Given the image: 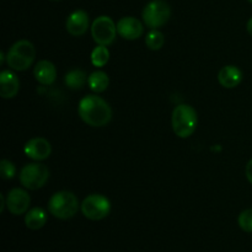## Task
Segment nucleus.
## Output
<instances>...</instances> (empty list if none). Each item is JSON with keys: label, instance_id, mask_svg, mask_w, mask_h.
<instances>
[{"label": "nucleus", "instance_id": "obj_1", "mask_svg": "<svg viewBox=\"0 0 252 252\" xmlns=\"http://www.w3.org/2000/svg\"><path fill=\"white\" fill-rule=\"evenodd\" d=\"M78 112L83 122L91 127H105L112 120V108L97 95H88L81 98Z\"/></svg>", "mask_w": 252, "mask_h": 252}, {"label": "nucleus", "instance_id": "obj_2", "mask_svg": "<svg viewBox=\"0 0 252 252\" xmlns=\"http://www.w3.org/2000/svg\"><path fill=\"white\" fill-rule=\"evenodd\" d=\"M172 129L180 138H189L196 132L198 125V116L196 110L189 105L176 106L172 111Z\"/></svg>", "mask_w": 252, "mask_h": 252}, {"label": "nucleus", "instance_id": "obj_3", "mask_svg": "<svg viewBox=\"0 0 252 252\" xmlns=\"http://www.w3.org/2000/svg\"><path fill=\"white\" fill-rule=\"evenodd\" d=\"M36 58L34 46L27 39H21L10 47L6 54V64L10 69L16 71H24L29 69Z\"/></svg>", "mask_w": 252, "mask_h": 252}, {"label": "nucleus", "instance_id": "obj_4", "mask_svg": "<svg viewBox=\"0 0 252 252\" xmlns=\"http://www.w3.org/2000/svg\"><path fill=\"white\" fill-rule=\"evenodd\" d=\"M79 201L70 191L56 192L48 202V211L54 218L66 220L78 213Z\"/></svg>", "mask_w": 252, "mask_h": 252}, {"label": "nucleus", "instance_id": "obj_5", "mask_svg": "<svg viewBox=\"0 0 252 252\" xmlns=\"http://www.w3.org/2000/svg\"><path fill=\"white\" fill-rule=\"evenodd\" d=\"M171 16V7L164 0H152L143 9L142 17L144 24L152 30H158L167 24Z\"/></svg>", "mask_w": 252, "mask_h": 252}, {"label": "nucleus", "instance_id": "obj_6", "mask_svg": "<svg viewBox=\"0 0 252 252\" xmlns=\"http://www.w3.org/2000/svg\"><path fill=\"white\" fill-rule=\"evenodd\" d=\"M19 179L25 189L36 191L47 184L49 179V170L44 164L31 162L22 167Z\"/></svg>", "mask_w": 252, "mask_h": 252}, {"label": "nucleus", "instance_id": "obj_7", "mask_svg": "<svg viewBox=\"0 0 252 252\" xmlns=\"http://www.w3.org/2000/svg\"><path fill=\"white\" fill-rule=\"evenodd\" d=\"M80 211L90 220H102L110 214L111 202L102 194H90L81 202Z\"/></svg>", "mask_w": 252, "mask_h": 252}, {"label": "nucleus", "instance_id": "obj_8", "mask_svg": "<svg viewBox=\"0 0 252 252\" xmlns=\"http://www.w3.org/2000/svg\"><path fill=\"white\" fill-rule=\"evenodd\" d=\"M117 25L110 16H98L91 25V36L94 41L101 46H110L117 36Z\"/></svg>", "mask_w": 252, "mask_h": 252}, {"label": "nucleus", "instance_id": "obj_9", "mask_svg": "<svg viewBox=\"0 0 252 252\" xmlns=\"http://www.w3.org/2000/svg\"><path fill=\"white\" fill-rule=\"evenodd\" d=\"M6 207L9 212L14 216H21L27 213L31 204V197L29 192L22 189H10L6 196Z\"/></svg>", "mask_w": 252, "mask_h": 252}, {"label": "nucleus", "instance_id": "obj_10", "mask_svg": "<svg viewBox=\"0 0 252 252\" xmlns=\"http://www.w3.org/2000/svg\"><path fill=\"white\" fill-rule=\"evenodd\" d=\"M24 153L27 158L34 161H42L49 158L52 153V145L46 138H32L25 144Z\"/></svg>", "mask_w": 252, "mask_h": 252}, {"label": "nucleus", "instance_id": "obj_11", "mask_svg": "<svg viewBox=\"0 0 252 252\" xmlns=\"http://www.w3.org/2000/svg\"><path fill=\"white\" fill-rule=\"evenodd\" d=\"M90 25L89 14L85 10H75L68 16L65 22V29L69 34L74 37H80L86 33Z\"/></svg>", "mask_w": 252, "mask_h": 252}, {"label": "nucleus", "instance_id": "obj_12", "mask_svg": "<svg viewBox=\"0 0 252 252\" xmlns=\"http://www.w3.org/2000/svg\"><path fill=\"white\" fill-rule=\"evenodd\" d=\"M117 32L122 38L134 41L142 36L144 32V27L137 17L125 16L117 22Z\"/></svg>", "mask_w": 252, "mask_h": 252}, {"label": "nucleus", "instance_id": "obj_13", "mask_svg": "<svg viewBox=\"0 0 252 252\" xmlns=\"http://www.w3.org/2000/svg\"><path fill=\"white\" fill-rule=\"evenodd\" d=\"M20 90V80L11 70H2L0 73V95L2 98H12Z\"/></svg>", "mask_w": 252, "mask_h": 252}, {"label": "nucleus", "instance_id": "obj_14", "mask_svg": "<svg viewBox=\"0 0 252 252\" xmlns=\"http://www.w3.org/2000/svg\"><path fill=\"white\" fill-rule=\"evenodd\" d=\"M34 79L42 85H52L57 79V69L49 61H39L33 69Z\"/></svg>", "mask_w": 252, "mask_h": 252}, {"label": "nucleus", "instance_id": "obj_15", "mask_svg": "<svg viewBox=\"0 0 252 252\" xmlns=\"http://www.w3.org/2000/svg\"><path fill=\"white\" fill-rule=\"evenodd\" d=\"M243 80V71L235 65H225L219 70L218 81L223 88L234 89Z\"/></svg>", "mask_w": 252, "mask_h": 252}, {"label": "nucleus", "instance_id": "obj_16", "mask_svg": "<svg viewBox=\"0 0 252 252\" xmlns=\"http://www.w3.org/2000/svg\"><path fill=\"white\" fill-rule=\"evenodd\" d=\"M47 223V213L44 209L39 208V207H34V208L30 209L25 216V224L31 230H38V229L43 228L44 224Z\"/></svg>", "mask_w": 252, "mask_h": 252}, {"label": "nucleus", "instance_id": "obj_17", "mask_svg": "<svg viewBox=\"0 0 252 252\" xmlns=\"http://www.w3.org/2000/svg\"><path fill=\"white\" fill-rule=\"evenodd\" d=\"M88 84L94 93L100 94L107 90L108 85H110V78H108L107 74L102 70L94 71V73H91L90 76H89Z\"/></svg>", "mask_w": 252, "mask_h": 252}, {"label": "nucleus", "instance_id": "obj_18", "mask_svg": "<svg viewBox=\"0 0 252 252\" xmlns=\"http://www.w3.org/2000/svg\"><path fill=\"white\" fill-rule=\"evenodd\" d=\"M88 79L89 78L85 71L81 70V69H73L69 73H66L64 81H65V85L71 90H80L84 88Z\"/></svg>", "mask_w": 252, "mask_h": 252}, {"label": "nucleus", "instance_id": "obj_19", "mask_svg": "<svg viewBox=\"0 0 252 252\" xmlns=\"http://www.w3.org/2000/svg\"><path fill=\"white\" fill-rule=\"evenodd\" d=\"M108 59H110V51H108L107 46H101L97 44V47L94 48L91 52V63L96 68H101L107 64Z\"/></svg>", "mask_w": 252, "mask_h": 252}, {"label": "nucleus", "instance_id": "obj_20", "mask_svg": "<svg viewBox=\"0 0 252 252\" xmlns=\"http://www.w3.org/2000/svg\"><path fill=\"white\" fill-rule=\"evenodd\" d=\"M165 43V37L159 30H152L145 37V44L152 51H159Z\"/></svg>", "mask_w": 252, "mask_h": 252}, {"label": "nucleus", "instance_id": "obj_21", "mask_svg": "<svg viewBox=\"0 0 252 252\" xmlns=\"http://www.w3.org/2000/svg\"><path fill=\"white\" fill-rule=\"evenodd\" d=\"M239 226L246 233H252V208L245 209L238 218Z\"/></svg>", "mask_w": 252, "mask_h": 252}, {"label": "nucleus", "instance_id": "obj_22", "mask_svg": "<svg viewBox=\"0 0 252 252\" xmlns=\"http://www.w3.org/2000/svg\"><path fill=\"white\" fill-rule=\"evenodd\" d=\"M16 175V167L10 160L2 159L0 161V176L4 180H11Z\"/></svg>", "mask_w": 252, "mask_h": 252}, {"label": "nucleus", "instance_id": "obj_23", "mask_svg": "<svg viewBox=\"0 0 252 252\" xmlns=\"http://www.w3.org/2000/svg\"><path fill=\"white\" fill-rule=\"evenodd\" d=\"M245 174H246V179H248V181L252 185V159L248 162V165H246Z\"/></svg>", "mask_w": 252, "mask_h": 252}, {"label": "nucleus", "instance_id": "obj_24", "mask_svg": "<svg viewBox=\"0 0 252 252\" xmlns=\"http://www.w3.org/2000/svg\"><path fill=\"white\" fill-rule=\"evenodd\" d=\"M246 30H248L249 34L252 37V17L250 20L248 21V24H246Z\"/></svg>", "mask_w": 252, "mask_h": 252}, {"label": "nucleus", "instance_id": "obj_25", "mask_svg": "<svg viewBox=\"0 0 252 252\" xmlns=\"http://www.w3.org/2000/svg\"><path fill=\"white\" fill-rule=\"evenodd\" d=\"M249 1H250V2H251V4H252V0H249Z\"/></svg>", "mask_w": 252, "mask_h": 252}]
</instances>
